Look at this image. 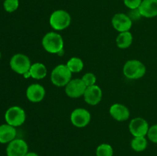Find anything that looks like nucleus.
<instances>
[{
  "label": "nucleus",
  "instance_id": "nucleus-8",
  "mask_svg": "<svg viewBox=\"0 0 157 156\" xmlns=\"http://www.w3.org/2000/svg\"><path fill=\"white\" fill-rule=\"evenodd\" d=\"M87 86L84 84L81 78L71 79L64 87V91L68 97L78 99L84 96Z\"/></svg>",
  "mask_w": 157,
  "mask_h": 156
},
{
  "label": "nucleus",
  "instance_id": "nucleus-1",
  "mask_svg": "<svg viewBox=\"0 0 157 156\" xmlns=\"http://www.w3.org/2000/svg\"><path fill=\"white\" fill-rule=\"evenodd\" d=\"M44 50L50 54H60L64 49V39L59 33L50 32L46 33L41 40Z\"/></svg>",
  "mask_w": 157,
  "mask_h": 156
},
{
  "label": "nucleus",
  "instance_id": "nucleus-6",
  "mask_svg": "<svg viewBox=\"0 0 157 156\" xmlns=\"http://www.w3.org/2000/svg\"><path fill=\"white\" fill-rule=\"evenodd\" d=\"M5 119L6 123L14 127L21 126L26 119V114L21 107L14 106L7 110L5 114Z\"/></svg>",
  "mask_w": 157,
  "mask_h": 156
},
{
  "label": "nucleus",
  "instance_id": "nucleus-10",
  "mask_svg": "<svg viewBox=\"0 0 157 156\" xmlns=\"http://www.w3.org/2000/svg\"><path fill=\"white\" fill-rule=\"evenodd\" d=\"M28 152L29 145L21 139H15L8 144L6 148L7 156H25Z\"/></svg>",
  "mask_w": 157,
  "mask_h": 156
},
{
  "label": "nucleus",
  "instance_id": "nucleus-18",
  "mask_svg": "<svg viewBox=\"0 0 157 156\" xmlns=\"http://www.w3.org/2000/svg\"><path fill=\"white\" fill-rule=\"evenodd\" d=\"M133 37L130 32H121L116 38V44L120 49H127L133 43Z\"/></svg>",
  "mask_w": 157,
  "mask_h": 156
},
{
  "label": "nucleus",
  "instance_id": "nucleus-2",
  "mask_svg": "<svg viewBox=\"0 0 157 156\" xmlns=\"http://www.w3.org/2000/svg\"><path fill=\"white\" fill-rule=\"evenodd\" d=\"M147 72L146 66L139 60H129L123 67L124 75L129 80H139L142 78Z\"/></svg>",
  "mask_w": 157,
  "mask_h": 156
},
{
  "label": "nucleus",
  "instance_id": "nucleus-27",
  "mask_svg": "<svg viewBox=\"0 0 157 156\" xmlns=\"http://www.w3.org/2000/svg\"><path fill=\"white\" fill-rule=\"evenodd\" d=\"M25 156H39V155H38L37 153L33 152V151H29V152H28Z\"/></svg>",
  "mask_w": 157,
  "mask_h": 156
},
{
  "label": "nucleus",
  "instance_id": "nucleus-22",
  "mask_svg": "<svg viewBox=\"0 0 157 156\" xmlns=\"http://www.w3.org/2000/svg\"><path fill=\"white\" fill-rule=\"evenodd\" d=\"M19 6L18 0H5L3 2L4 9L9 13L15 12Z\"/></svg>",
  "mask_w": 157,
  "mask_h": 156
},
{
  "label": "nucleus",
  "instance_id": "nucleus-7",
  "mask_svg": "<svg viewBox=\"0 0 157 156\" xmlns=\"http://www.w3.org/2000/svg\"><path fill=\"white\" fill-rule=\"evenodd\" d=\"M70 120L72 125L77 128H84L91 120L90 112L84 108H76L71 113Z\"/></svg>",
  "mask_w": 157,
  "mask_h": 156
},
{
  "label": "nucleus",
  "instance_id": "nucleus-14",
  "mask_svg": "<svg viewBox=\"0 0 157 156\" xmlns=\"http://www.w3.org/2000/svg\"><path fill=\"white\" fill-rule=\"evenodd\" d=\"M109 113L110 116L117 122L127 121L130 116V112L128 107L121 103H114L111 105Z\"/></svg>",
  "mask_w": 157,
  "mask_h": 156
},
{
  "label": "nucleus",
  "instance_id": "nucleus-19",
  "mask_svg": "<svg viewBox=\"0 0 157 156\" xmlns=\"http://www.w3.org/2000/svg\"><path fill=\"white\" fill-rule=\"evenodd\" d=\"M148 145V141L146 137H133L130 142V146L133 151L141 152L146 150Z\"/></svg>",
  "mask_w": 157,
  "mask_h": 156
},
{
  "label": "nucleus",
  "instance_id": "nucleus-13",
  "mask_svg": "<svg viewBox=\"0 0 157 156\" xmlns=\"http://www.w3.org/2000/svg\"><path fill=\"white\" fill-rule=\"evenodd\" d=\"M45 96V89L39 84H32L26 90V97L30 102L37 103L44 99Z\"/></svg>",
  "mask_w": 157,
  "mask_h": 156
},
{
  "label": "nucleus",
  "instance_id": "nucleus-24",
  "mask_svg": "<svg viewBox=\"0 0 157 156\" xmlns=\"http://www.w3.org/2000/svg\"><path fill=\"white\" fill-rule=\"evenodd\" d=\"M147 136L149 140L153 143L157 144V124L150 127Z\"/></svg>",
  "mask_w": 157,
  "mask_h": 156
},
{
  "label": "nucleus",
  "instance_id": "nucleus-17",
  "mask_svg": "<svg viewBox=\"0 0 157 156\" xmlns=\"http://www.w3.org/2000/svg\"><path fill=\"white\" fill-rule=\"evenodd\" d=\"M31 77L35 80H42L47 76L48 70L46 66L42 63H35L32 64L29 70Z\"/></svg>",
  "mask_w": 157,
  "mask_h": 156
},
{
  "label": "nucleus",
  "instance_id": "nucleus-26",
  "mask_svg": "<svg viewBox=\"0 0 157 156\" xmlns=\"http://www.w3.org/2000/svg\"><path fill=\"white\" fill-rule=\"evenodd\" d=\"M127 15H128V16L130 17V18L133 21H137V20L140 19V18L142 17V15H141L140 12L138 9H130V12H129V13Z\"/></svg>",
  "mask_w": 157,
  "mask_h": 156
},
{
  "label": "nucleus",
  "instance_id": "nucleus-4",
  "mask_svg": "<svg viewBox=\"0 0 157 156\" xmlns=\"http://www.w3.org/2000/svg\"><path fill=\"white\" fill-rule=\"evenodd\" d=\"M71 22V15L65 10L58 9L51 14L49 24L55 31H63L67 28Z\"/></svg>",
  "mask_w": 157,
  "mask_h": 156
},
{
  "label": "nucleus",
  "instance_id": "nucleus-11",
  "mask_svg": "<svg viewBox=\"0 0 157 156\" xmlns=\"http://www.w3.org/2000/svg\"><path fill=\"white\" fill-rule=\"evenodd\" d=\"M113 28L119 33L124 32H130L133 25V21L127 14L117 13L113 16L111 20Z\"/></svg>",
  "mask_w": 157,
  "mask_h": 156
},
{
  "label": "nucleus",
  "instance_id": "nucleus-23",
  "mask_svg": "<svg viewBox=\"0 0 157 156\" xmlns=\"http://www.w3.org/2000/svg\"><path fill=\"white\" fill-rule=\"evenodd\" d=\"M81 80L84 83V84L87 86V87L95 85L97 83L96 75L94 73H91V72H87V73H84L82 77H81Z\"/></svg>",
  "mask_w": 157,
  "mask_h": 156
},
{
  "label": "nucleus",
  "instance_id": "nucleus-28",
  "mask_svg": "<svg viewBox=\"0 0 157 156\" xmlns=\"http://www.w3.org/2000/svg\"><path fill=\"white\" fill-rule=\"evenodd\" d=\"M0 58H1V52H0Z\"/></svg>",
  "mask_w": 157,
  "mask_h": 156
},
{
  "label": "nucleus",
  "instance_id": "nucleus-5",
  "mask_svg": "<svg viewBox=\"0 0 157 156\" xmlns=\"http://www.w3.org/2000/svg\"><path fill=\"white\" fill-rule=\"evenodd\" d=\"M10 67L14 72L20 75H24L29 71L32 66L31 60L24 54H15L10 59Z\"/></svg>",
  "mask_w": 157,
  "mask_h": 156
},
{
  "label": "nucleus",
  "instance_id": "nucleus-3",
  "mask_svg": "<svg viewBox=\"0 0 157 156\" xmlns=\"http://www.w3.org/2000/svg\"><path fill=\"white\" fill-rule=\"evenodd\" d=\"M72 74L66 64H58L51 73V81L55 87H65L72 79Z\"/></svg>",
  "mask_w": 157,
  "mask_h": 156
},
{
  "label": "nucleus",
  "instance_id": "nucleus-21",
  "mask_svg": "<svg viewBox=\"0 0 157 156\" xmlns=\"http://www.w3.org/2000/svg\"><path fill=\"white\" fill-rule=\"evenodd\" d=\"M97 156H113V148L110 144L103 143L98 145L96 149Z\"/></svg>",
  "mask_w": 157,
  "mask_h": 156
},
{
  "label": "nucleus",
  "instance_id": "nucleus-16",
  "mask_svg": "<svg viewBox=\"0 0 157 156\" xmlns=\"http://www.w3.org/2000/svg\"><path fill=\"white\" fill-rule=\"evenodd\" d=\"M17 131L15 127L9 125L8 123L0 125V143L9 144L16 139Z\"/></svg>",
  "mask_w": 157,
  "mask_h": 156
},
{
  "label": "nucleus",
  "instance_id": "nucleus-15",
  "mask_svg": "<svg viewBox=\"0 0 157 156\" xmlns=\"http://www.w3.org/2000/svg\"><path fill=\"white\" fill-rule=\"evenodd\" d=\"M138 9L142 17L154 18L157 16V0H143Z\"/></svg>",
  "mask_w": 157,
  "mask_h": 156
},
{
  "label": "nucleus",
  "instance_id": "nucleus-9",
  "mask_svg": "<svg viewBox=\"0 0 157 156\" xmlns=\"http://www.w3.org/2000/svg\"><path fill=\"white\" fill-rule=\"evenodd\" d=\"M149 128L148 122L144 118H134L129 123V130L133 137H146Z\"/></svg>",
  "mask_w": 157,
  "mask_h": 156
},
{
  "label": "nucleus",
  "instance_id": "nucleus-25",
  "mask_svg": "<svg viewBox=\"0 0 157 156\" xmlns=\"http://www.w3.org/2000/svg\"><path fill=\"white\" fill-rule=\"evenodd\" d=\"M143 0H124V3L129 9H138Z\"/></svg>",
  "mask_w": 157,
  "mask_h": 156
},
{
  "label": "nucleus",
  "instance_id": "nucleus-20",
  "mask_svg": "<svg viewBox=\"0 0 157 156\" xmlns=\"http://www.w3.org/2000/svg\"><path fill=\"white\" fill-rule=\"evenodd\" d=\"M66 65L72 73H79L84 68V62H83L82 59L78 58V57H73V58H70Z\"/></svg>",
  "mask_w": 157,
  "mask_h": 156
},
{
  "label": "nucleus",
  "instance_id": "nucleus-12",
  "mask_svg": "<svg viewBox=\"0 0 157 156\" xmlns=\"http://www.w3.org/2000/svg\"><path fill=\"white\" fill-rule=\"evenodd\" d=\"M84 101L90 106H96L101 102L103 97V92L97 84L87 87L83 96Z\"/></svg>",
  "mask_w": 157,
  "mask_h": 156
}]
</instances>
